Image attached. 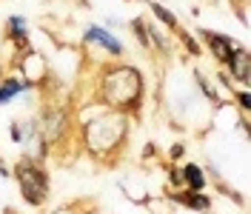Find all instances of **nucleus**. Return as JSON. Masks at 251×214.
<instances>
[{
  "instance_id": "nucleus-1",
  "label": "nucleus",
  "mask_w": 251,
  "mask_h": 214,
  "mask_svg": "<svg viewBox=\"0 0 251 214\" xmlns=\"http://www.w3.org/2000/svg\"><path fill=\"white\" fill-rule=\"evenodd\" d=\"M146 97V80L137 66L128 63H111L103 66L97 75V100L106 108L123 111L128 117H137Z\"/></svg>"
},
{
  "instance_id": "nucleus-2",
  "label": "nucleus",
  "mask_w": 251,
  "mask_h": 214,
  "mask_svg": "<svg viewBox=\"0 0 251 214\" xmlns=\"http://www.w3.org/2000/svg\"><path fill=\"white\" fill-rule=\"evenodd\" d=\"M83 146L89 157L100 160V163H114L117 157H123L126 143H128V114L123 111H103L100 117H94L83 126Z\"/></svg>"
},
{
  "instance_id": "nucleus-3",
  "label": "nucleus",
  "mask_w": 251,
  "mask_h": 214,
  "mask_svg": "<svg viewBox=\"0 0 251 214\" xmlns=\"http://www.w3.org/2000/svg\"><path fill=\"white\" fill-rule=\"evenodd\" d=\"M12 174H15V180L20 183V194H23V200H26L29 206H43L49 200V191H51L49 174L37 160L20 157L15 163V168H12Z\"/></svg>"
},
{
  "instance_id": "nucleus-4",
  "label": "nucleus",
  "mask_w": 251,
  "mask_h": 214,
  "mask_svg": "<svg viewBox=\"0 0 251 214\" xmlns=\"http://www.w3.org/2000/svg\"><path fill=\"white\" fill-rule=\"evenodd\" d=\"M200 37H203V43L208 46V52H211L220 63L228 60L231 52H234V46H237V40H231L228 34H220V31H214V29H200Z\"/></svg>"
},
{
  "instance_id": "nucleus-5",
  "label": "nucleus",
  "mask_w": 251,
  "mask_h": 214,
  "mask_svg": "<svg viewBox=\"0 0 251 214\" xmlns=\"http://www.w3.org/2000/svg\"><path fill=\"white\" fill-rule=\"evenodd\" d=\"M226 69H228V75H231V80H237V83H249L251 80V54L246 46H240L237 43L234 52H231V57L223 63Z\"/></svg>"
},
{
  "instance_id": "nucleus-6",
  "label": "nucleus",
  "mask_w": 251,
  "mask_h": 214,
  "mask_svg": "<svg viewBox=\"0 0 251 214\" xmlns=\"http://www.w3.org/2000/svg\"><path fill=\"white\" fill-rule=\"evenodd\" d=\"M83 40H86V43H94V46H100L103 52H109L111 57H123V52H126L123 43H120L114 34H109L103 26H92V29H86Z\"/></svg>"
},
{
  "instance_id": "nucleus-7",
  "label": "nucleus",
  "mask_w": 251,
  "mask_h": 214,
  "mask_svg": "<svg viewBox=\"0 0 251 214\" xmlns=\"http://www.w3.org/2000/svg\"><path fill=\"white\" fill-rule=\"evenodd\" d=\"M6 40H12L20 52L29 49V26H26V17L12 15L9 23H6Z\"/></svg>"
},
{
  "instance_id": "nucleus-8",
  "label": "nucleus",
  "mask_w": 251,
  "mask_h": 214,
  "mask_svg": "<svg viewBox=\"0 0 251 214\" xmlns=\"http://www.w3.org/2000/svg\"><path fill=\"white\" fill-rule=\"evenodd\" d=\"M169 197L174 200V203H183L186 209H191V212H208L211 209V197L208 194H203V191H180V194H169Z\"/></svg>"
},
{
  "instance_id": "nucleus-9",
  "label": "nucleus",
  "mask_w": 251,
  "mask_h": 214,
  "mask_svg": "<svg viewBox=\"0 0 251 214\" xmlns=\"http://www.w3.org/2000/svg\"><path fill=\"white\" fill-rule=\"evenodd\" d=\"M180 174H183V188H188V191H203L205 188V174L197 163H186L180 168Z\"/></svg>"
},
{
  "instance_id": "nucleus-10",
  "label": "nucleus",
  "mask_w": 251,
  "mask_h": 214,
  "mask_svg": "<svg viewBox=\"0 0 251 214\" xmlns=\"http://www.w3.org/2000/svg\"><path fill=\"white\" fill-rule=\"evenodd\" d=\"M23 89H26V83H23V80H17V77H3V83H0V106L12 103Z\"/></svg>"
},
{
  "instance_id": "nucleus-11",
  "label": "nucleus",
  "mask_w": 251,
  "mask_h": 214,
  "mask_svg": "<svg viewBox=\"0 0 251 214\" xmlns=\"http://www.w3.org/2000/svg\"><path fill=\"white\" fill-rule=\"evenodd\" d=\"M149 9L154 12V17H157V20H160V23H163V26H166L169 31H177V29H180V20H177V15H172V12H169L163 3H157V0H149Z\"/></svg>"
},
{
  "instance_id": "nucleus-12",
  "label": "nucleus",
  "mask_w": 251,
  "mask_h": 214,
  "mask_svg": "<svg viewBox=\"0 0 251 214\" xmlns=\"http://www.w3.org/2000/svg\"><path fill=\"white\" fill-rule=\"evenodd\" d=\"M131 31H134V37L140 40L143 49H151V43H149V31H146V20H143V17H134V20H131Z\"/></svg>"
},
{
  "instance_id": "nucleus-13",
  "label": "nucleus",
  "mask_w": 251,
  "mask_h": 214,
  "mask_svg": "<svg viewBox=\"0 0 251 214\" xmlns=\"http://www.w3.org/2000/svg\"><path fill=\"white\" fill-rule=\"evenodd\" d=\"M174 34H177V37H180V43H183V46L188 49V54H194V57H200V54H203V49L197 46V40H194V37H191L188 31L177 29V31H174Z\"/></svg>"
},
{
  "instance_id": "nucleus-14",
  "label": "nucleus",
  "mask_w": 251,
  "mask_h": 214,
  "mask_svg": "<svg viewBox=\"0 0 251 214\" xmlns=\"http://www.w3.org/2000/svg\"><path fill=\"white\" fill-rule=\"evenodd\" d=\"M146 31H149V43H151V46H157L163 54H169V40L160 34V29H157V26H149Z\"/></svg>"
},
{
  "instance_id": "nucleus-15",
  "label": "nucleus",
  "mask_w": 251,
  "mask_h": 214,
  "mask_svg": "<svg viewBox=\"0 0 251 214\" xmlns=\"http://www.w3.org/2000/svg\"><path fill=\"white\" fill-rule=\"evenodd\" d=\"M194 80L200 83V89H203V94H205V97H208V100H211V103H214V106H223V103H220V97H217V94H214V86H211V83H205L203 72H194Z\"/></svg>"
},
{
  "instance_id": "nucleus-16",
  "label": "nucleus",
  "mask_w": 251,
  "mask_h": 214,
  "mask_svg": "<svg viewBox=\"0 0 251 214\" xmlns=\"http://www.w3.org/2000/svg\"><path fill=\"white\" fill-rule=\"evenodd\" d=\"M231 94H234L240 111H243V114H251V92L249 89H243V92H231Z\"/></svg>"
},
{
  "instance_id": "nucleus-17",
  "label": "nucleus",
  "mask_w": 251,
  "mask_h": 214,
  "mask_svg": "<svg viewBox=\"0 0 251 214\" xmlns=\"http://www.w3.org/2000/svg\"><path fill=\"white\" fill-rule=\"evenodd\" d=\"M169 180H172V186H177V188H183V174H180V168H172Z\"/></svg>"
},
{
  "instance_id": "nucleus-18",
  "label": "nucleus",
  "mask_w": 251,
  "mask_h": 214,
  "mask_svg": "<svg viewBox=\"0 0 251 214\" xmlns=\"http://www.w3.org/2000/svg\"><path fill=\"white\" fill-rule=\"evenodd\" d=\"M183 152H186V146H183V143H174L169 154H172V160H180V157H183Z\"/></svg>"
},
{
  "instance_id": "nucleus-19",
  "label": "nucleus",
  "mask_w": 251,
  "mask_h": 214,
  "mask_svg": "<svg viewBox=\"0 0 251 214\" xmlns=\"http://www.w3.org/2000/svg\"><path fill=\"white\" fill-rule=\"evenodd\" d=\"M12 140H15V143L23 140V129H20V123H12Z\"/></svg>"
},
{
  "instance_id": "nucleus-20",
  "label": "nucleus",
  "mask_w": 251,
  "mask_h": 214,
  "mask_svg": "<svg viewBox=\"0 0 251 214\" xmlns=\"http://www.w3.org/2000/svg\"><path fill=\"white\" fill-rule=\"evenodd\" d=\"M0 80H3V66H0Z\"/></svg>"
}]
</instances>
